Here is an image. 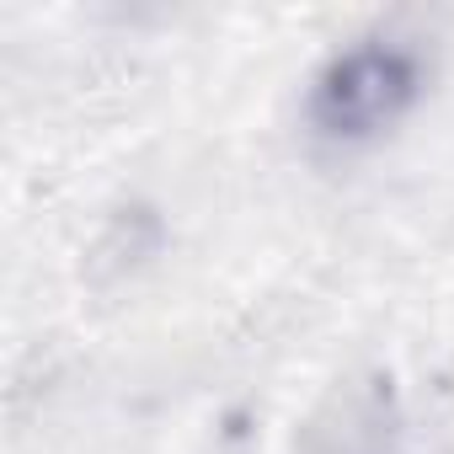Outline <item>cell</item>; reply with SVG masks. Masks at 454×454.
Masks as SVG:
<instances>
[{"mask_svg":"<svg viewBox=\"0 0 454 454\" xmlns=\"http://www.w3.org/2000/svg\"><path fill=\"white\" fill-rule=\"evenodd\" d=\"M417 86H422V59L406 43L364 38L321 70L310 91V123L326 139H374L417 102Z\"/></svg>","mask_w":454,"mask_h":454,"instance_id":"cell-1","label":"cell"}]
</instances>
